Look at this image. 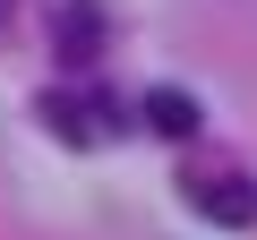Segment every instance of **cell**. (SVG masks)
I'll return each mask as SVG.
<instances>
[{
    "instance_id": "3",
    "label": "cell",
    "mask_w": 257,
    "mask_h": 240,
    "mask_svg": "<svg viewBox=\"0 0 257 240\" xmlns=\"http://www.w3.org/2000/svg\"><path fill=\"white\" fill-rule=\"evenodd\" d=\"M52 35H60V60H77V69H86V60H94V43H103V9H94V0H69Z\"/></svg>"
},
{
    "instance_id": "2",
    "label": "cell",
    "mask_w": 257,
    "mask_h": 240,
    "mask_svg": "<svg viewBox=\"0 0 257 240\" xmlns=\"http://www.w3.org/2000/svg\"><path fill=\"white\" fill-rule=\"evenodd\" d=\"M189 206H197V214H214V223H231V231H240V223H257V197H248L240 180H189Z\"/></svg>"
},
{
    "instance_id": "1",
    "label": "cell",
    "mask_w": 257,
    "mask_h": 240,
    "mask_svg": "<svg viewBox=\"0 0 257 240\" xmlns=\"http://www.w3.org/2000/svg\"><path fill=\"white\" fill-rule=\"evenodd\" d=\"M138 120H146L155 138H197V120H206V111H197L189 86H146V94H138Z\"/></svg>"
}]
</instances>
